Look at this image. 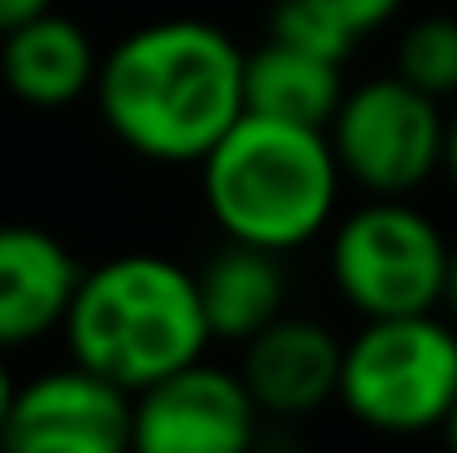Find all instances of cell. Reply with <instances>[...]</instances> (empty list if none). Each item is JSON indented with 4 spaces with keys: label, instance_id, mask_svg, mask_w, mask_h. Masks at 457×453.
<instances>
[{
    "label": "cell",
    "instance_id": "8",
    "mask_svg": "<svg viewBox=\"0 0 457 453\" xmlns=\"http://www.w3.org/2000/svg\"><path fill=\"white\" fill-rule=\"evenodd\" d=\"M0 444L20 453H122L132 449V390L69 361L15 390Z\"/></svg>",
    "mask_w": 457,
    "mask_h": 453
},
{
    "label": "cell",
    "instance_id": "13",
    "mask_svg": "<svg viewBox=\"0 0 457 453\" xmlns=\"http://www.w3.org/2000/svg\"><path fill=\"white\" fill-rule=\"evenodd\" d=\"M345 63L302 54L278 39L244 49V113H268L287 122L326 127L336 103L345 98Z\"/></svg>",
    "mask_w": 457,
    "mask_h": 453
},
{
    "label": "cell",
    "instance_id": "7",
    "mask_svg": "<svg viewBox=\"0 0 457 453\" xmlns=\"http://www.w3.org/2000/svg\"><path fill=\"white\" fill-rule=\"evenodd\" d=\"M258 429L263 409L244 375L204 356L132 395V449L141 453H244Z\"/></svg>",
    "mask_w": 457,
    "mask_h": 453
},
{
    "label": "cell",
    "instance_id": "19",
    "mask_svg": "<svg viewBox=\"0 0 457 453\" xmlns=\"http://www.w3.org/2000/svg\"><path fill=\"white\" fill-rule=\"evenodd\" d=\"M15 375H10V365H5V351H0V439H5V424H10V405H15Z\"/></svg>",
    "mask_w": 457,
    "mask_h": 453
},
{
    "label": "cell",
    "instance_id": "1",
    "mask_svg": "<svg viewBox=\"0 0 457 453\" xmlns=\"http://www.w3.org/2000/svg\"><path fill=\"white\" fill-rule=\"evenodd\" d=\"M107 132L161 166H200L244 117V49L210 20H151L97 59Z\"/></svg>",
    "mask_w": 457,
    "mask_h": 453
},
{
    "label": "cell",
    "instance_id": "10",
    "mask_svg": "<svg viewBox=\"0 0 457 453\" xmlns=\"http://www.w3.org/2000/svg\"><path fill=\"white\" fill-rule=\"evenodd\" d=\"M79 278L83 264L59 234L39 224H0V351L59 331Z\"/></svg>",
    "mask_w": 457,
    "mask_h": 453
},
{
    "label": "cell",
    "instance_id": "12",
    "mask_svg": "<svg viewBox=\"0 0 457 453\" xmlns=\"http://www.w3.org/2000/svg\"><path fill=\"white\" fill-rule=\"evenodd\" d=\"M195 288H200L210 337L234 341V347H244L248 337H258L268 322L287 312L282 254L258 249V244H244V239H224V234L204 254V264L195 268Z\"/></svg>",
    "mask_w": 457,
    "mask_h": 453
},
{
    "label": "cell",
    "instance_id": "17",
    "mask_svg": "<svg viewBox=\"0 0 457 453\" xmlns=\"http://www.w3.org/2000/svg\"><path fill=\"white\" fill-rule=\"evenodd\" d=\"M54 0H0V35L15 25H25V20H35L39 10H49Z\"/></svg>",
    "mask_w": 457,
    "mask_h": 453
},
{
    "label": "cell",
    "instance_id": "2",
    "mask_svg": "<svg viewBox=\"0 0 457 453\" xmlns=\"http://www.w3.org/2000/svg\"><path fill=\"white\" fill-rule=\"evenodd\" d=\"M341 186L326 127L268 113H244L200 161V196L214 230L273 254L321 239L341 210Z\"/></svg>",
    "mask_w": 457,
    "mask_h": 453
},
{
    "label": "cell",
    "instance_id": "3",
    "mask_svg": "<svg viewBox=\"0 0 457 453\" xmlns=\"http://www.w3.org/2000/svg\"><path fill=\"white\" fill-rule=\"evenodd\" d=\"M59 331L69 361L107 375L132 395L200 361L214 341L195 268L166 254H117L97 268H83Z\"/></svg>",
    "mask_w": 457,
    "mask_h": 453
},
{
    "label": "cell",
    "instance_id": "11",
    "mask_svg": "<svg viewBox=\"0 0 457 453\" xmlns=\"http://www.w3.org/2000/svg\"><path fill=\"white\" fill-rule=\"evenodd\" d=\"M97 59L103 54L93 49L83 25L54 5L0 35V79L20 103L39 113H59L88 98L97 83Z\"/></svg>",
    "mask_w": 457,
    "mask_h": 453
},
{
    "label": "cell",
    "instance_id": "4",
    "mask_svg": "<svg viewBox=\"0 0 457 453\" xmlns=\"http://www.w3.org/2000/svg\"><path fill=\"white\" fill-rule=\"evenodd\" d=\"M457 400V322L443 312L365 317L345 337L336 405L389 439L438 434Z\"/></svg>",
    "mask_w": 457,
    "mask_h": 453
},
{
    "label": "cell",
    "instance_id": "5",
    "mask_svg": "<svg viewBox=\"0 0 457 453\" xmlns=\"http://www.w3.org/2000/svg\"><path fill=\"white\" fill-rule=\"evenodd\" d=\"M326 268L345 307L361 317L438 312L448 239L413 196H365L351 214H336Z\"/></svg>",
    "mask_w": 457,
    "mask_h": 453
},
{
    "label": "cell",
    "instance_id": "21",
    "mask_svg": "<svg viewBox=\"0 0 457 453\" xmlns=\"http://www.w3.org/2000/svg\"><path fill=\"white\" fill-rule=\"evenodd\" d=\"M438 434H443V444H448V449L457 453V400H453V409H448V419L438 424Z\"/></svg>",
    "mask_w": 457,
    "mask_h": 453
},
{
    "label": "cell",
    "instance_id": "9",
    "mask_svg": "<svg viewBox=\"0 0 457 453\" xmlns=\"http://www.w3.org/2000/svg\"><path fill=\"white\" fill-rule=\"evenodd\" d=\"M345 341L321 317H292L282 312L258 337L244 341V375L248 395L258 400L263 419H307L336 400L341 385Z\"/></svg>",
    "mask_w": 457,
    "mask_h": 453
},
{
    "label": "cell",
    "instance_id": "14",
    "mask_svg": "<svg viewBox=\"0 0 457 453\" xmlns=\"http://www.w3.org/2000/svg\"><path fill=\"white\" fill-rule=\"evenodd\" d=\"M395 73L428 98H457V15H419L395 45Z\"/></svg>",
    "mask_w": 457,
    "mask_h": 453
},
{
    "label": "cell",
    "instance_id": "18",
    "mask_svg": "<svg viewBox=\"0 0 457 453\" xmlns=\"http://www.w3.org/2000/svg\"><path fill=\"white\" fill-rule=\"evenodd\" d=\"M438 312L448 322H457V244H448V268H443V298H438Z\"/></svg>",
    "mask_w": 457,
    "mask_h": 453
},
{
    "label": "cell",
    "instance_id": "16",
    "mask_svg": "<svg viewBox=\"0 0 457 453\" xmlns=\"http://www.w3.org/2000/svg\"><path fill=\"white\" fill-rule=\"evenodd\" d=\"M326 15H336L345 29H351L355 39L375 35L379 25H389V20L404 10V0H317Z\"/></svg>",
    "mask_w": 457,
    "mask_h": 453
},
{
    "label": "cell",
    "instance_id": "6",
    "mask_svg": "<svg viewBox=\"0 0 457 453\" xmlns=\"http://www.w3.org/2000/svg\"><path fill=\"white\" fill-rule=\"evenodd\" d=\"M341 176L365 196H419L448 156V113L399 73L351 83L326 122Z\"/></svg>",
    "mask_w": 457,
    "mask_h": 453
},
{
    "label": "cell",
    "instance_id": "20",
    "mask_svg": "<svg viewBox=\"0 0 457 453\" xmlns=\"http://www.w3.org/2000/svg\"><path fill=\"white\" fill-rule=\"evenodd\" d=\"M443 171L457 180V113L448 117V156H443Z\"/></svg>",
    "mask_w": 457,
    "mask_h": 453
},
{
    "label": "cell",
    "instance_id": "15",
    "mask_svg": "<svg viewBox=\"0 0 457 453\" xmlns=\"http://www.w3.org/2000/svg\"><path fill=\"white\" fill-rule=\"evenodd\" d=\"M268 39L292 45L302 54H317V59H331V63H345L355 54V45H361L341 20L326 15L317 0H278L273 15H268Z\"/></svg>",
    "mask_w": 457,
    "mask_h": 453
}]
</instances>
